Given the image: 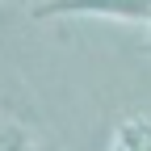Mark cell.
Segmentation results:
<instances>
[{"label": "cell", "mask_w": 151, "mask_h": 151, "mask_svg": "<svg viewBox=\"0 0 151 151\" xmlns=\"http://www.w3.org/2000/svg\"><path fill=\"white\" fill-rule=\"evenodd\" d=\"M34 17H109V21H151V0H46Z\"/></svg>", "instance_id": "1"}, {"label": "cell", "mask_w": 151, "mask_h": 151, "mask_svg": "<svg viewBox=\"0 0 151 151\" xmlns=\"http://www.w3.org/2000/svg\"><path fill=\"white\" fill-rule=\"evenodd\" d=\"M0 151H34V143L21 126H4L0 130Z\"/></svg>", "instance_id": "2"}]
</instances>
